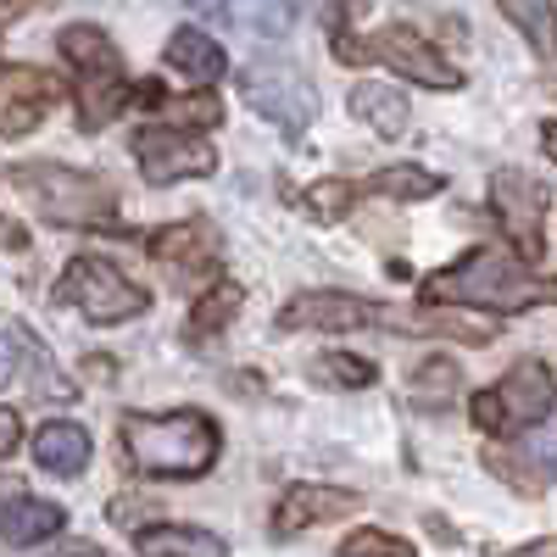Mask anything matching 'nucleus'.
<instances>
[{
    "label": "nucleus",
    "mask_w": 557,
    "mask_h": 557,
    "mask_svg": "<svg viewBox=\"0 0 557 557\" xmlns=\"http://www.w3.org/2000/svg\"><path fill=\"white\" fill-rule=\"evenodd\" d=\"M307 374H312L318 385H341V391H362V385L380 380L374 362H368V357H351V351H323V357H312Z\"/></svg>",
    "instance_id": "24"
},
{
    "label": "nucleus",
    "mask_w": 557,
    "mask_h": 557,
    "mask_svg": "<svg viewBox=\"0 0 557 557\" xmlns=\"http://www.w3.org/2000/svg\"><path fill=\"white\" fill-rule=\"evenodd\" d=\"M346 557H362V552H391V557H412V546L401 541V535H391V530H357V535H346V546H341Z\"/></svg>",
    "instance_id": "31"
},
{
    "label": "nucleus",
    "mask_w": 557,
    "mask_h": 557,
    "mask_svg": "<svg viewBox=\"0 0 557 557\" xmlns=\"http://www.w3.org/2000/svg\"><path fill=\"white\" fill-rule=\"evenodd\" d=\"M34 457H39V469H51L57 480H73L89 469V435L84 424H67V418H57V424H45L34 435Z\"/></svg>",
    "instance_id": "15"
},
{
    "label": "nucleus",
    "mask_w": 557,
    "mask_h": 557,
    "mask_svg": "<svg viewBox=\"0 0 557 557\" xmlns=\"http://www.w3.org/2000/svg\"><path fill=\"white\" fill-rule=\"evenodd\" d=\"M168 67H173L178 78H190V84H218L228 62H223V45H218L212 34L178 28V34L168 39Z\"/></svg>",
    "instance_id": "16"
},
{
    "label": "nucleus",
    "mask_w": 557,
    "mask_h": 557,
    "mask_svg": "<svg viewBox=\"0 0 557 557\" xmlns=\"http://www.w3.org/2000/svg\"><path fill=\"white\" fill-rule=\"evenodd\" d=\"M67 96L57 73L45 67H0V134L7 139H23L45 123L57 101Z\"/></svg>",
    "instance_id": "9"
},
{
    "label": "nucleus",
    "mask_w": 557,
    "mask_h": 557,
    "mask_svg": "<svg viewBox=\"0 0 557 557\" xmlns=\"http://www.w3.org/2000/svg\"><path fill=\"white\" fill-rule=\"evenodd\" d=\"M469 412H474V424L480 430H507V418H502V401H496V391H480V396H469Z\"/></svg>",
    "instance_id": "33"
},
{
    "label": "nucleus",
    "mask_w": 557,
    "mask_h": 557,
    "mask_svg": "<svg viewBox=\"0 0 557 557\" xmlns=\"http://www.w3.org/2000/svg\"><path fill=\"white\" fill-rule=\"evenodd\" d=\"M62 301H73L89 323H123L151 307V290H139L123 268H112L101 257H78L62 273Z\"/></svg>",
    "instance_id": "6"
},
{
    "label": "nucleus",
    "mask_w": 557,
    "mask_h": 557,
    "mask_svg": "<svg viewBox=\"0 0 557 557\" xmlns=\"http://www.w3.org/2000/svg\"><path fill=\"white\" fill-rule=\"evenodd\" d=\"M546 462H552V446L546 441H530V446H513V451H491V469H496V480H507V485H519L524 496H541L546 491Z\"/></svg>",
    "instance_id": "21"
},
{
    "label": "nucleus",
    "mask_w": 557,
    "mask_h": 557,
    "mask_svg": "<svg viewBox=\"0 0 557 557\" xmlns=\"http://www.w3.org/2000/svg\"><path fill=\"white\" fill-rule=\"evenodd\" d=\"M240 96H246L251 112H262L268 123L290 128V134L307 128L312 112H318V89L290 57H251L240 67Z\"/></svg>",
    "instance_id": "4"
},
{
    "label": "nucleus",
    "mask_w": 557,
    "mask_h": 557,
    "mask_svg": "<svg viewBox=\"0 0 557 557\" xmlns=\"http://www.w3.org/2000/svg\"><path fill=\"white\" fill-rule=\"evenodd\" d=\"M62 507L57 502H39V496H12V502H0V541L7 546H39V541H51L62 530Z\"/></svg>",
    "instance_id": "14"
},
{
    "label": "nucleus",
    "mask_w": 557,
    "mask_h": 557,
    "mask_svg": "<svg viewBox=\"0 0 557 557\" xmlns=\"http://www.w3.org/2000/svg\"><path fill=\"white\" fill-rule=\"evenodd\" d=\"M157 513H162V507H157L151 496H134V491L107 502V519H112L117 530H139V524H146V519H157Z\"/></svg>",
    "instance_id": "30"
},
{
    "label": "nucleus",
    "mask_w": 557,
    "mask_h": 557,
    "mask_svg": "<svg viewBox=\"0 0 557 557\" xmlns=\"http://www.w3.org/2000/svg\"><path fill=\"white\" fill-rule=\"evenodd\" d=\"M335 57L341 62H368V57H380L385 67H396L401 78H412V84H424V89H457L462 84V73L435 51V45L424 39V34H412L407 23H391V28H380L374 39H335Z\"/></svg>",
    "instance_id": "5"
},
{
    "label": "nucleus",
    "mask_w": 557,
    "mask_h": 557,
    "mask_svg": "<svg viewBox=\"0 0 557 557\" xmlns=\"http://www.w3.org/2000/svg\"><path fill=\"white\" fill-rule=\"evenodd\" d=\"M190 12H201V17L223 23V0H190Z\"/></svg>",
    "instance_id": "36"
},
{
    "label": "nucleus",
    "mask_w": 557,
    "mask_h": 557,
    "mask_svg": "<svg viewBox=\"0 0 557 557\" xmlns=\"http://www.w3.org/2000/svg\"><path fill=\"white\" fill-rule=\"evenodd\" d=\"M385 312L374 301H357L346 290H301L278 307V330H323V335H341V330H362V323H380Z\"/></svg>",
    "instance_id": "10"
},
{
    "label": "nucleus",
    "mask_w": 557,
    "mask_h": 557,
    "mask_svg": "<svg viewBox=\"0 0 557 557\" xmlns=\"http://www.w3.org/2000/svg\"><path fill=\"white\" fill-rule=\"evenodd\" d=\"M246 307V290L235 285V278H218L212 290H201V301L190 307V330L201 335V341H212V335H223V323L235 318Z\"/></svg>",
    "instance_id": "22"
},
{
    "label": "nucleus",
    "mask_w": 557,
    "mask_h": 557,
    "mask_svg": "<svg viewBox=\"0 0 557 557\" xmlns=\"http://www.w3.org/2000/svg\"><path fill=\"white\" fill-rule=\"evenodd\" d=\"M218 424L196 407L178 412H134L123 418V457L134 462L139 474H162V480H196L218 462Z\"/></svg>",
    "instance_id": "1"
},
{
    "label": "nucleus",
    "mask_w": 557,
    "mask_h": 557,
    "mask_svg": "<svg viewBox=\"0 0 557 557\" xmlns=\"http://www.w3.org/2000/svg\"><path fill=\"white\" fill-rule=\"evenodd\" d=\"M507 23H513L535 57H552V0H502Z\"/></svg>",
    "instance_id": "26"
},
{
    "label": "nucleus",
    "mask_w": 557,
    "mask_h": 557,
    "mask_svg": "<svg viewBox=\"0 0 557 557\" xmlns=\"http://www.w3.org/2000/svg\"><path fill=\"white\" fill-rule=\"evenodd\" d=\"M157 262L178 278H201L212 262H218V235H212V223H168L157 228V240H151Z\"/></svg>",
    "instance_id": "13"
},
{
    "label": "nucleus",
    "mask_w": 557,
    "mask_h": 557,
    "mask_svg": "<svg viewBox=\"0 0 557 557\" xmlns=\"http://www.w3.org/2000/svg\"><path fill=\"white\" fill-rule=\"evenodd\" d=\"M424 296L430 301H457V307H496V312H524L552 301V285L513 251L502 246H480L462 262L441 268L424 278Z\"/></svg>",
    "instance_id": "2"
},
{
    "label": "nucleus",
    "mask_w": 557,
    "mask_h": 557,
    "mask_svg": "<svg viewBox=\"0 0 557 557\" xmlns=\"http://www.w3.org/2000/svg\"><path fill=\"white\" fill-rule=\"evenodd\" d=\"M357 513V496L351 491H335V485H290L285 502L273 513V535H301L312 524H330V519H346Z\"/></svg>",
    "instance_id": "12"
},
{
    "label": "nucleus",
    "mask_w": 557,
    "mask_h": 557,
    "mask_svg": "<svg viewBox=\"0 0 557 557\" xmlns=\"http://www.w3.org/2000/svg\"><path fill=\"white\" fill-rule=\"evenodd\" d=\"M23 7H28V0H0V23H7L12 12H23Z\"/></svg>",
    "instance_id": "37"
},
{
    "label": "nucleus",
    "mask_w": 557,
    "mask_h": 557,
    "mask_svg": "<svg viewBox=\"0 0 557 557\" xmlns=\"http://www.w3.org/2000/svg\"><path fill=\"white\" fill-rule=\"evenodd\" d=\"M168 112H173V123H184V128H218V123H223V112H218L212 96H184V101H173Z\"/></svg>",
    "instance_id": "32"
},
{
    "label": "nucleus",
    "mask_w": 557,
    "mask_h": 557,
    "mask_svg": "<svg viewBox=\"0 0 557 557\" xmlns=\"http://www.w3.org/2000/svg\"><path fill=\"white\" fill-rule=\"evenodd\" d=\"M491 207H496L502 228L513 235L519 257L524 262H541L546 257V207H552L546 184L530 178V173H519V168H502L491 178Z\"/></svg>",
    "instance_id": "7"
},
{
    "label": "nucleus",
    "mask_w": 557,
    "mask_h": 557,
    "mask_svg": "<svg viewBox=\"0 0 557 557\" xmlns=\"http://www.w3.org/2000/svg\"><path fill=\"white\" fill-rule=\"evenodd\" d=\"M412 380H418L412 396L424 401V407H446V401L457 396V362H451V357H430Z\"/></svg>",
    "instance_id": "29"
},
{
    "label": "nucleus",
    "mask_w": 557,
    "mask_h": 557,
    "mask_svg": "<svg viewBox=\"0 0 557 557\" xmlns=\"http://www.w3.org/2000/svg\"><path fill=\"white\" fill-rule=\"evenodd\" d=\"M17 196L51 223H73V228H101L117 218V190L96 173H78L62 162H17L12 168Z\"/></svg>",
    "instance_id": "3"
},
{
    "label": "nucleus",
    "mask_w": 557,
    "mask_h": 557,
    "mask_svg": "<svg viewBox=\"0 0 557 557\" xmlns=\"http://www.w3.org/2000/svg\"><path fill=\"white\" fill-rule=\"evenodd\" d=\"M496 401H502V418L513 430H541L546 418H552V401H557V385L546 374V362H535V357L519 362L513 374L496 385Z\"/></svg>",
    "instance_id": "11"
},
{
    "label": "nucleus",
    "mask_w": 557,
    "mask_h": 557,
    "mask_svg": "<svg viewBox=\"0 0 557 557\" xmlns=\"http://www.w3.org/2000/svg\"><path fill=\"white\" fill-rule=\"evenodd\" d=\"M134 157H139V178L146 184H178V178H207L218 168L212 146L196 134H184V128H139L134 134Z\"/></svg>",
    "instance_id": "8"
},
{
    "label": "nucleus",
    "mask_w": 557,
    "mask_h": 557,
    "mask_svg": "<svg viewBox=\"0 0 557 557\" xmlns=\"http://www.w3.org/2000/svg\"><path fill=\"white\" fill-rule=\"evenodd\" d=\"M351 201H357V190H351L346 178H318L312 190L301 196L307 218H318V223H335V218H346V212H351Z\"/></svg>",
    "instance_id": "28"
},
{
    "label": "nucleus",
    "mask_w": 557,
    "mask_h": 557,
    "mask_svg": "<svg viewBox=\"0 0 557 557\" xmlns=\"http://www.w3.org/2000/svg\"><path fill=\"white\" fill-rule=\"evenodd\" d=\"M78 107H84V128H101L107 117H117V73H84Z\"/></svg>",
    "instance_id": "27"
},
{
    "label": "nucleus",
    "mask_w": 557,
    "mask_h": 557,
    "mask_svg": "<svg viewBox=\"0 0 557 557\" xmlns=\"http://www.w3.org/2000/svg\"><path fill=\"white\" fill-rule=\"evenodd\" d=\"M57 45H62L67 67H78V73H117V45H112V34L96 28V23H67V28L57 34Z\"/></svg>",
    "instance_id": "18"
},
{
    "label": "nucleus",
    "mask_w": 557,
    "mask_h": 557,
    "mask_svg": "<svg viewBox=\"0 0 557 557\" xmlns=\"http://www.w3.org/2000/svg\"><path fill=\"white\" fill-rule=\"evenodd\" d=\"M368 184H374L380 196H391V201H424V196L441 190V178L424 173V168H412V162H391V168H380Z\"/></svg>",
    "instance_id": "25"
},
{
    "label": "nucleus",
    "mask_w": 557,
    "mask_h": 557,
    "mask_svg": "<svg viewBox=\"0 0 557 557\" xmlns=\"http://www.w3.org/2000/svg\"><path fill=\"white\" fill-rule=\"evenodd\" d=\"M17 380V341L0 335V385H12Z\"/></svg>",
    "instance_id": "35"
},
{
    "label": "nucleus",
    "mask_w": 557,
    "mask_h": 557,
    "mask_svg": "<svg viewBox=\"0 0 557 557\" xmlns=\"http://www.w3.org/2000/svg\"><path fill=\"white\" fill-rule=\"evenodd\" d=\"M134 546L146 557H223V541L207 530H184V524H157V530H134Z\"/></svg>",
    "instance_id": "19"
},
{
    "label": "nucleus",
    "mask_w": 557,
    "mask_h": 557,
    "mask_svg": "<svg viewBox=\"0 0 557 557\" xmlns=\"http://www.w3.org/2000/svg\"><path fill=\"white\" fill-rule=\"evenodd\" d=\"M424 330H441V335H451V341H469V346H491V341L502 335L485 312H462L457 301L430 307V312H424Z\"/></svg>",
    "instance_id": "23"
},
{
    "label": "nucleus",
    "mask_w": 557,
    "mask_h": 557,
    "mask_svg": "<svg viewBox=\"0 0 557 557\" xmlns=\"http://www.w3.org/2000/svg\"><path fill=\"white\" fill-rule=\"evenodd\" d=\"M351 112H357L368 128H380L385 139H401V134L412 128L407 96H401V89H391V84H380V78H368V84L351 89Z\"/></svg>",
    "instance_id": "17"
},
{
    "label": "nucleus",
    "mask_w": 557,
    "mask_h": 557,
    "mask_svg": "<svg viewBox=\"0 0 557 557\" xmlns=\"http://www.w3.org/2000/svg\"><path fill=\"white\" fill-rule=\"evenodd\" d=\"M17 441H23V418H17L12 407H0V457H12Z\"/></svg>",
    "instance_id": "34"
},
{
    "label": "nucleus",
    "mask_w": 557,
    "mask_h": 557,
    "mask_svg": "<svg viewBox=\"0 0 557 557\" xmlns=\"http://www.w3.org/2000/svg\"><path fill=\"white\" fill-rule=\"evenodd\" d=\"M223 23H235L257 39H285L296 28V7L290 0H223Z\"/></svg>",
    "instance_id": "20"
}]
</instances>
